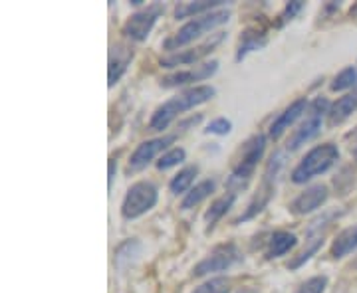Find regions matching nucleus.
Masks as SVG:
<instances>
[{
  "label": "nucleus",
  "mask_w": 357,
  "mask_h": 293,
  "mask_svg": "<svg viewBox=\"0 0 357 293\" xmlns=\"http://www.w3.org/2000/svg\"><path fill=\"white\" fill-rule=\"evenodd\" d=\"M215 88L211 86H199V88H191V90L183 91L175 97H171L169 102H165L163 105H159L155 109L153 117L149 121V127L153 131H163V129L169 127V123L177 117V115L189 111L192 107L201 105V103H206L208 100L215 97Z\"/></svg>",
  "instance_id": "f257e3e1"
},
{
  "label": "nucleus",
  "mask_w": 357,
  "mask_h": 293,
  "mask_svg": "<svg viewBox=\"0 0 357 293\" xmlns=\"http://www.w3.org/2000/svg\"><path fill=\"white\" fill-rule=\"evenodd\" d=\"M229 10H215V13L197 16V18L189 20L185 26H181L178 32H175L171 38H167L165 42H163V48H165L167 52H175V54H177V50L185 48L187 44H191V42H195L197 38L208 34V32L215 30L217 26L229 22Z\"/></svg>",
  "instance_id": "f03ea898"
},
{
  "label": "nucleus",
  "mask_w": 357,
  "mask_h": 293,
  "mask_svg": "<svg viewBox=\"0 0 357 293\" xmlns=\"http://www.w3.org/2000/svg\"><path fill=\"white\" fill-rule=\"evenodd\" d=\"M340 159V149L333 143L318 145L316 149H312L310 153L300 161V165L294 168L292 182L296 184H304L307 180H312L318 175H324L326 171H330Z\"/></svg>",
  "instance_id": "7ed1b4c3"
},
{
  "label": "nucleus",
  "mask_w": 357,
  "mask_h": 293,
  "mask_svg": "<svg viewBox=\"0 0 357 293\" xmlns=\"http://www.w3.org/2000/svg\"><path fill=\"white\" fill-rule=\"evenodd\" d=\"M264 149H266V137L262 133H258L252 139H248L244 143L243 157L236 163V166L232 168L229 180H227V187L230 189V192L241 191V189H244L248 184V180L252 179L256 166H258V161L264 155Z\"/></svg>",
  "instance_id": "20e7f679"
},
{
  "label": "nucleus",
  "mask_w": 357,
  "mask_h": 293,
  "mask_svg": "<svg viewBox=\"0 0 357 293\" xmlns=\"http://www.w3.org/2000/svg\"><path fill=\"white\" fill-rule=\"evenodd\" d=\"M157 198H159V192L153 182H149V180L135 182L121 203V216L126 220H135V218L147 214L157 204Z\"/></svg>",
  "instance_id": "39448f33"
},
{
  "label": "nucleus",
  "mask_w": 357,
  "mask_h": 293,
  "mask_svg": "<svg viewBox=\"0 0 357 293\" xmlns=\"http://www.w3.org/2000/svg\"><path fill=\"white\" fill-rule=\"evenodd\" d=\"M330 111V103L326 97H316L314 102L307 105V113L304 123L294 131L292 139L288 141V151H296L302 145H306L307 141H312L321 129L324 117Z\"/></svg>",
  "instance_id": "423d86ee"
},
{
  "label": "nucleus",
  "mask_w": 357,
  "mask_h": 293,
  "mask_svg": "<svg viewBox=\"0 0 357 293\" xmlns=\"http://www.w3.org/2000/svg\"><path fill=\"white\" fill-rule=\"evenodd\" d=\"M238 262H243V254H241L238 246L232 242L220 244L195 266L192 276L203 278V276H211V274H220V271H227L232 266H236Z\"/></svg>",
  "instance_id": "0eeeda50"
},
{
  "label": "nucleus",
  "mask_w": 357,
  "mask_h": 293,
  "mask_svg": "<svg viewBox=\"0 0 357 293\" xmlns=\"http://www.w3.org/2000/svg\"><path fill=\"white\" fill-rule=\"evenodd\" d=\"M282 166V155H272V159H270V163L266 166V173H264V179H262V184H260V189L255 194V198L250 200V204L246 206V210H244V214L236 218V224H241V222H246V220H250V218L258 216L264 208L270 203V198L274 196V184H276V175H278V171H280Z\"/></svg>",
  "instance_id": "6e6552de"
},
{
  "label": "nucleus",
  "mask_w": 357,
  "mask_h": 293,
  "mask_svg": "<svg viewBox=\"0 0 357 293\" xmlns=\"http://www.w3.org/2000/svg\"><path fill=\"white\" fill-rule=\"evenodd\" d=\"M163 13H165V6L159 4V2H155L151 6H147L145 10L131 14L128 20H126L123 28H121V34H123L126 38L133 40V42H143V40H147V36H149L151 30H153L155 22L159 20V16Z\"/></svg>",
  "instance_id": "1a4fd4ad"
},
{
  "label": "nucleus",
  "mask_w": 357,
  "mask_h": 293,
  "mask_svg": "<svg viewBox=\"0 0 357 293\" xmlns=\"http://www.w3.org/2000/svg\"><path fill=\"white\" fill-rule=\"evenodd\" d=\"M175 139H177V135H163V137H157V139L143 141L139 147L133 151V155L129 157L128 173H139V171H143L157 155L163 153L169 145H173Z\"/></svg>",
  "instance_id": "9d476101"
},
{
  "label": "nucleus",
  "mask_w": 357,
  "mask_h": 293,
  "mask_svg": "<svg viewBox=\"0 0 357 293\" xmlns=\"http://www.w3.org/2000/svg\"><path fill=\"white\" fill-rule=\"evenodd\" d=\"M225 40V32H218L211 40H206L204 44L197 46V48H191V50H181L177 54H171L161 60V65L163 68H178V65H191L197 64L199 60H203L204 56H208L211 52L217 48L218 44Z\"/></svg>",
  "instance_id": "9b49d317"
},
{
  "label": "nucleus",
  "mask_w": 357,
  "mask_h": 293,
  "mask_svg": "<svg viewBox=\"0 0 357 293\" xmlns=\"http://www.w3.org/2000/svg\"><path fill=\"white\" fill-rule=\"evenodd\" d=\"M218 70V62L213 60V62H203L199 65H192L185 72H175L171 76L161 77V88H178V86H187V84H192V81H203L206 77L215 76V72Z\"/></svg>",
  "instance_id": "f8f14e48"
},
{
  "label": "nucleus",
  "mask_w": 357,
  "mask_h": 293,
  "mask_svg": "<svg viewBox=\"0 0 357 293\" xmlns=\"http://www.w3.org/2000/svg\"><path fill=\"white\" fill-rule=\"evenodd\" d=\"M330 192L326 184H314L306 191L302 192L292 204H290V210L294 214H307V212H314L318 210L321 204L328 200Z\"/></svg>",
  "instance_id": "ddd939ff"
},
{
  "label": "nucleus",
  "mask_w": 357,
  "mask_h": 293,
  "mask_svg": "<svg viewBox=\"0 0 357 293\" xmlns=\"http://www.w3.org/2000/svg\"><path fill=\"white\" fill-rule=\"evenodd\" d=\"M135 52L126 44H115L109 52V68H107V79H109V88H114L115 84L121 79V76L128 72L129 64L133 60Z\"/></svg>",
  "instance_id": "4468645a"
},
{
  "label": "nucleus",
  "mask_w": 357,
  "mask_h": 293,
  "mask_svg": "<svg viewBox=\"0 0 357 293\" xmlns=\"http://www.w3.org/2000/svg\"><path fill=\"white\" fill-rule=\"evenodd\" d=\"M307 105H310V103L306 102V97H300V100H296L294 103H290V105L272 121V125H270V137L274 141L280 139L282 133H284L286 129H290V125H294V121L300 119L302 113H306Z\"/></svg>",
  "instance_id": "2eb2a0df"
},
{
  "label": "nucleus",
  "mask_w": 357,
  "mask_h": 293,
  "mask_svg": "<svg viewBox=\"0 0 357 293\" xmlns=\"http://www.w3.org/2000/svg\"><path fill=\"white\" fill-rule=\"evenodd\" d=\"M356 109H357V91H354V93H347V95H344V97H340V100L330 107V111H328V123H330V127H335V125L344 123L345 119L354 113Z\"/></svg>",
  "instance_id": "dca6fc26"
},
{
  "label": "nucleus",
  "mask_w": 357,
  "mask_h": 293,
  "mask_svg": "<svg viewBox=\"0 0 357 293\" xmlns=\"http://www.w3.org/2000/svg\"><path fill=\"white\" fill-rule=\"evenodd\" d=\"M225 2L222 0H201V2H183L175 8V18L183 20V18H197L203 14L215 13L217 8H220Z\"/></svg>",
  "instance_id": "f3484780"
},
{
  "label": "nucleus",
  "mask_w": 357,
  "mask_h": 293,
  "mask_svg": "<svg viewBox=\"0 0 357 293\" xmlns=\"http://www.w3.org/2000/svg\"><path fill=\"white\" fill-rule=\"evenodd\" d=\"M296 244H298V238L294 236L292 232H274L270 236V240H268L266 258L268 260H274V258L288 254Z\"/></svg>",
  "instance_id": "a211bd4d"
},
{
  "label": "nucleus",
  "mask_w": 357,
  "mask_h": 293,
  "mask_svg": "<svg viewBox=\"0 0 357 293\" xmlns=\"http://www.w3.org/2000/svg\"><path fill=\"white\" fill-rule=\"evenodd\" d=\"M354 250H357V226H351V228H345L344 232H340L335 236V240L332 242V248H330V255L340 260L344 255L351 254Z\"/></svg>",
  "instance_id": "6ab92c4d"
},
{
  "label": "nucleus",
  "mask_w": 357,
  "mask_h": 293,
  "mask_svg": "<svg viewBox=\"0 0 357 293\" xmlns=\"http://www.w3.org/2000/svg\"><path fill=\"white\" fill-rule=\"evenodd\" d=\"M234 200H236V194H234V192H229V194L220 196V198H217L215 203L211 204V208L204 212V222H206V230H208V232L215 228V224H217L218 220L225 216L230 208H232Z\"/></svg>",
  "instance_id": "aec40b11"
},
{
  "label": "nucleus",
  "mask_w": 357,
  "mask_h": 293,
  "mask_svg": "<svg viewBox=\"0 0 357 293\" xmlns=\"http://www.w3.org/2000/svg\"><path fill=\"white\" fill-rule=\"evenodd\" d=\"M141 254V244L137 240H126L123 244H119L115 248V268L119 271H126V269L137 260V255Z\"/></svg>",
  "instance_id": "412c9836"
},
{
  "label": "nucleus",
  "mask_w": 357,
  "mask_h": 293,
  "mask_svg": "<svg viewBox=\"0 0 357 293\" xmlns=\"http://www.w3.org/2000/svg\"><path fill=\"white\" fill-rule=\"evenodd\" d=\"M264 46H266V32L258 30V28H248L243 34V38H241V46H238V52H236V60L241 62L246 54L260 50Z\"/></svg>",
  "instance_id": "4be33fe9"
},
{
  "label": "nucleus",
  "mask_w": 357,
  "mask_h": 293,
  "mask_svg": "<svg viewBox=\"0 0 357 293\" xmlns=\"http://www.w3.org/2000/svg\"><path fill=\"white\" fill-rule=\"evenodd\" d=\"M215 187H217V182L213 179L199 182L197 187H192L191 191L185 194V198H183V203H181V208H183V210H191V208H195L197 204H201L204 198H208V196L215 192Z\"/></svg>",
  "instance_id": "5701e85b"
},
{
  "label": "nucleus",
  "mask_w": 357,
  "mask_h": 293,
  "mask_svg": "<svg viewBox=\"0 0 357 293\" xmlns=\"http://www.w3.org/2000/svg\"><path fill=\"white\" fill-rule=\"evenodd\" d=\"M307 238H310V242L306 244V248L290 260V264H288L290 269H298L300 266H304L306 262H310L312 255L318 254V250L321 248V244H324V234L321 232L319 234H307Z\"/></svg>",
  "instance_id": "b1692460"
},
{
  "label": "nucleus",
  "mask_w": 357,
  "mask_h": 293,
  "mask_svg": "<svg viewBox=\"0 0 357 293\" xmlns=\"http://www.w3.org/2000/svg\"><path fill=\"white\" fill-rule=\"evenodd\" d=\"M197 173H199V166H187V168H183L178 175L173 177L171 180V184H169V189L173 194H183V192H187L191 189L192 180L197 177Z\"/></svg>",
  "instance_id": "393cba45"
},
{
  "label": "nucleus",
  "mask_w": 357,
  "mask_h": 293,
  "mask_svg": "<svg viewBox=\"0 0 357 293\" xmlns=\"http://www.w3.org/2000/svg\"><path fill=\"white\" fill-rule=\"evenodd\" d=\"M356 84H357V72L354 70V68H345V70H342L337 76L333 77L332 91L349 90V88H354Z\"/></svg>",
  "instance_id": "a878e982"
},
{
  "label": "nucleus",
  "mask_w": 357,
  "mask_h": 293,
  "mask_svg": "<svg viewBox=\"0 0 357 293\" xmlns=\"http://www.w3.org/2000/svg\"><path fill=\"white\" fill-rule=\"evenodd\" d=\"M185 149H181V147H175V149H171V151H167L159 161H157V168L159 171H167V168H173V166L181 165L183 161H185Z\"/></svg>",
  "instance_id": "bb28decb"
},
{
  "label": "nucleus",
  "mask_w": 357,
  "mask_h": 293,
  "mask_svg": "<svg viewBox=\"0 0 357 293\" xmlns=\"http://www.w3.org/2000/svg\"><path fill=\"white\" fill-rule=\"evenodd\" d=\"M230 281L227 278H213V280L204 281L199 287H195L192 293H229Z\"/></svg>",
  "instance_id": "cd10ccee"
},
{
  "label": "nucleus",
  "mask_w": 357,
  "mask_h": 293,
  "mask_svg": "<svg viewBox=\"0 0 357 293\" xmlns=\"http://www.w3.org/2000/svg\"><path fill=\"white\" fill-rule=\"evenodd\" d=\"M326 287H328V278L326 276H316V278H310V280L304 281L296 290V293H324Z\"/></svg>",
  "instance_id": "c85d7f7f"
},
{
  "label": "nucleus",
  "mask_w": 357,
  "mask_h": 293,
  "mask_svg": "<svg viewBox=\"0 0 357 293\" xmlns=\"http://www.w3.org/2000/svg\"><path fill=\"white\" fill-rule=\"evenodd\" d=\"M230 129H232V123H230L229 119L220 117V119L211 121V125L204 129V131L206 133H213V135H227V133H230Z\"/></svg>",
  "instance_id": "c756f323"
},
{
  "label": "nucleus",
  "mask_w": 357,
  "mask_h": 293,
  "mask_svg": "<svg viewBox=\"0 0 357 293\" xmlns=\"http://www.w3.org/2000/svg\"><path fill=\"white\" fill-rule=\"evenodd\" d=\"M302 6H304V4H302L300 0H296V2H290V4H286L284 13L278 16V18H280V20H278V26H284L286 22H288V20H292L294 16L300 13V10H302Z\"/></svg>",
  "instance_id": "7c9ffc66"
},
{
  "label": "nucleus",
  "mask_w": 357,
  "mask_h": 293,
  "mask_svg": "<svg viewBox=\"0 0 357 293\" xmlns=\"http://www.w3.org/2000/svg\"><path fill=\"white\" fill-rule=\"evenodd\" d=\"M114 179H115V161L109 159V177H107V184H109V191L114 187Z\"/></svg>",
  "instance_id": "2f4dec72"
},
{
  "label": "nucleus",
  "mask_w": 357,
  "mask_h": 293,
  "mask_svg": "<svg viewBox=\"0 0 357 293\" xmlns=\"http://www.w3.org/2000/svg\"><path fill=\"white\" fill-rule=\"evenodd\" d=\"M238 293H258L256 290H252V287H244V290H241Z\"/></svg>",
  "instance_id": "473e14b6"
},
{
  "label": "nucleus",
  "mask_w": 357,
  "mask_h": 293,
  "mask_svg": "<svg viewBox=\"0 0 357 293\" xmlns=\"http://www.w3.org/2000/svg\"><path fill=\"white\" fill-rule=\"evenodd\" d=\"M351 16H357V4H354V6H351Z\"/></svg>",
  "instance_id": "72a5a7b5"
},
{
  "label": "nucleus",
  "mask_w": 357,
  "mask_h": 293,
  "mask_svg": "<svg viewBox=\"0 0 357 293\" xmlns=\"http://www.w3.org/2000/svg\"><path fill=\"white\" fill-rule=\"evenodd\" d=\"M351 155H354V159H356V161H357V145H356V147H354V149H351Z\"/></svg>",
  "instance_id": "f704fd0d"
},
{
  "label": "nucleus",
  "mask_w": 357,
  "mask_h": 293,
  "mask_svg": "<svg viewBox=\"0 0 357 293\" xmlns=\"http://www.w3.org/2000/svg\"><path fill=\"white\" fill-rule=\"evenodd\" d=\"M354 268L357 269V258H356V262H354Z\"/></svg>",
  "instance_id": "c9c22d12"
}]
</instances>
